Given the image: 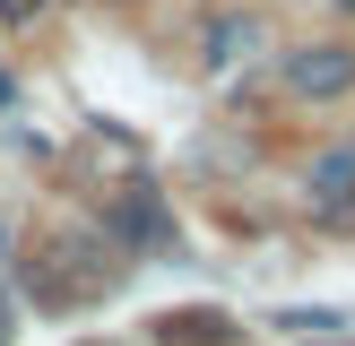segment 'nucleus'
I'll use <instances>...</instances> for the list:
<instances>
[{
  "label": "nucleus",
  "instance_id": "2",
  "mask_svg": "<svg viewBox=\"0 0 355 346\" xmlns=\"http://www.w3.org/2000/svg\"><path fill=\"white\" fill-rule=\"evenodd\" d=\"M286 95L295 104H338L355 95V44H304V52H286Z\"/></svg>",
  "mask_w": 355,
  "mask_h": 346
},
{
  "label": "nucleus",
  "instance_id": "5",
  "mask_svg": "<svg viewBox=\"0 0 355 346\" xmlns=\"http://www.w3.org/2000/svg\"><path fill=\"white\" fill-rule=\"evenodd\" d=\"M304 190H312V217H321V225H355V147L312 156Z\"/></svg>",
  "mask_w": 355,
  "mask_h": 346
},
{
  "label": "nucleus",
  "instance_id": "7",
  "mask_svg": "<svg viewBox=\"0 0 355 346\" xmlns=\"http://www.w3.org/2000/svg\"><path fill=\"white\" fill-rule=\"evenodd\" d=\"M44 9H52V0H0V26H35Z\"/></svg>",
  "mask_w": 355,
  "mask_h": 346
},
{
  "label": "nucleus",
  "instance_id": "3",
  "mask_svg": "<svg viewBox=\"0 0 355 346\" xmlns=\"http://www.w3.org/2000/svg\"><path fill=\"white\" fill-rule=\"evenodd\" d=\"M104 234H113V242H130V251H165V242H173V217H165V208H156V190H113V199H104Z\"/></svg>",
  "mask_w": 355,
  "mask_h": 346
},
{
  "label": "nucleus",
  "instance_id": "8",
  "mask_svg": "<svg viewBox=\"0 0 355 346\" xmlns=\"http://www.w3.org/2000/svg\"><path fill=\"white\" fill-rule=\"evenodd\" d=\"M9 104H17V78H9V69H0V113H9Z\"/></svg>",
  "mask_w": 355,
  "mask_h": 346
},
{
  "label": "nucleus",
  "instance_id": "9",
  "mask_svg": "<svg viewBox=\"0 0 355 346\" xmlns=\"http://www.w3.org/2000/svg\"><path fill=\"white\" fill-rule=\"evenodd\" d=\"M338 9H355V0H338Z\"/></svg>",
  "mask_w": 355,
  "mask_h": 346
},
{
  "label": "nucleus",
  "instance_id": "6",
  "mask_svg": "<svg viewBox=\"0 0 355 346\" xmlns=\"http://www.w3.org/2000/svg\"><path fill=\"white\" fill-rule=\"evenodd\" d=\"M252 44H260L252 17H217V26H208V61H234V52H252Z\"/></svg>",
  "mask_w": 355,
  "mask_h": 346
},
{
  "label": "nucleus",
  "instance_id": "1",
  "mask_svg": "<svg viewBox=\"0 0 355 346\" xmlns=\"http://www.w3.org/2000/svg\"><path fill=\"white\" fill-rule=\"evenodd\" d=\"M113 286H121V260H113V234H96V225H61L26 260V294L44 311H78L96 294H113Z\"/></svg>",
  "mask_w": 355,
  "mask_h": 346
},
{
  "label": "nucleus",
  "instance_id": "4",
  "mask_svg": "<svg viewBox=\"0 0 355 346\" xmlns=\"http://www.w3.org/2000/svg\"><path fill=\"white\" fill-rule=\"evenodd\" d=\"M148 338H156V346H234L243 320H234V311H217V303H182V311H156Z\"/></svg>",
  "mask_w": 355,
  "mask_h": 346
}]
</instances>
